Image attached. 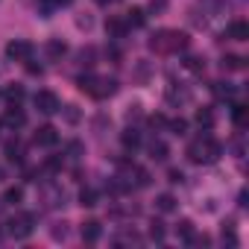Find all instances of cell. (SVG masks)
<instances>
[{
    "mask_svg": "<svg viewBox=\"0 0 249 249\" xmlns=\"http://www.w3.org/2000/svg\"><path fill=\"white\" fill-rule=\"evenodd\" d=\"M123 21H126V27H135V30H138V27H144L147 15H144V9H129Z\"/></svg>",
    "mask_w": 249,
    "mask_h": 249,
    "instance_id": "14",
    "label": "cell"
},
{
    "mask_svg": "<svg viewBox=\"0 0 249 249\" xmlns=\"http://www.w3.org/2000/svg\"><path fill=\"white\" fill-rule=\"evenodd\" d=\"M196 123H199V126H205V129H208L211 123H214V114H211L208 108H199V111H196Z\"/></svg>",
    "mask_w": 249,
    "mask_h": 249,
    "instance_id": "25",
    "label": "cell"
},
{
    "mask_svg": "<svg viewBox=\"0 0 249 249\" xmlns=\"http://www.w3.org/2000/svg\"><path fill=\"white\" fill-rule=\"evenodd\" d=\"M126 21H120V18H108L106 21V33L111 36V38H123V36H126Z\"/></svg>",
    "mask_w": 249,
    "mask_h": 249,
    "instance_id": "12",
    "label": "cell"
},
{
    "mask_svg": "<svg viewBox=\"0 0 249 249\" xmlns=\"http://www.w3.org/2000/svg\"><path fill=\"white\" fill-rule=\"evenodd\" d=\"M76 24H79V27H82V30H91V18H88V15H85V18H79V21H76Z\"/></svg>",
    "mask_w": 249,
    "mask_h": 249,
    "instance_id": "34",
    "label": "cell"
},
{
    "mask_svg": "<svg viewBox=\"0 0 249 249\" xmlns=\"http://www.w3.org/2000/svg\"><path fill=\"white\" fill-rule=\"evenodd\" d=\"M185 65H188L191 71H202V68H205V62H202V59H194V56H191V59H188Z\"/></svg>",
    "mask_w": 249,
    "mask_h": 249,
    "instance_id": "31",
    "label": "cell"
},
{
    "mask_svg": "<svg viewBox=\"0 0 249 249\" xmlns=\"http://www.w3.org/2000/svg\"><path fill=\"white\" fill-rule=\"evenodd\" d=\"M44 53H47V59H62V56L68 53V44H65L62 38H50L47 47H44Z\"/></svg>",
    "mask_w": 249,
    "mask_h": 249,
    "instance_id": "11",
    "label": "cell"
},
{
    "mask_svg": "<svg viewBox=\"0 0 249 249\" xmlns=\"http://www.w3.org/2000/svg\"><path fill=\"white\" fill-rule=\"evenodd\" d=\"M156 208H159V211H173V208H176V199H173L170 194H159Z\"/></svg>",
    "mask_w": 249,
    "mask_h": 249,
    "instance_id": "23",
    "label": "cell"
},
{
    "mask_svg": "<svg viewBox=\"0 0 249 249\" xmlns=\"http://www.w3.org/2000/svg\"><path fill=\"white\" fill-rule=\"evenodd\" d=\"M44 3V12H50V9H59V6H71L73 0H41Z\"/></svg>",
    "mask_w": 249,
    "mask_h": 249,
    "instance_id": "28",
    "label": "cell"
},
{
    "mask_svg": "<svg viewBox=\"0 0 249 249\" xmlns=\"http://www.w3.org/2000/svg\"><path fill=\"white\" fill-rule=\"evenodd\" d=\"M3 123H6V126H12V129H21L24 123H27V114H24L18 106H12V108L3 114Z\"/></svg>",
    "mask_w": 249,
    "mask_h": 249,
    "instance_id": "10",
    "label": "cell"
},
{
    "mask_svg": "<svg viewBox=\"0 0 249 249\" xmlns=\"http://www.w3.org/2000/svg\"><path fill=\"white\" fill-rule=\"evenodd\" d=\"M6 159H9V161H21V159H24V147H21L18 141H9V144H6Z\"/></svg>",
    "mask_w": 249,
    "mask_h": 249,
    "instance_id": "19",
    "label": "cell"
},
{
    "mask_svg": "<svg viewBox=\"0 0 249 249\" xmlns=\"http://www.w3.org/2000/svg\"><path fill=\"white\" fill-rule=\"evenodd\" d=\"M176 234H179L185 243H194V237H196V231H194V223H191V220H182V223L176 226Z\"/></svg>",
    "mask_w": 249,
    "mask_h": 249,
    "instance_id": "13",
    "label": "cell"
},
{
    "mask_svg": "<svg viewBox=\"0 0 249 249\" xmlns=\"http://www.w3.org/2000/svg\"><path fill=\"white\" fill-rule=\"evenodd\" d=\"M100 202V194L94 191V188H82V194H79V205H85V208H94Z\"/></svg>",
    "mask_w": 249,
    "mask_h": 249,
    "instance_id": "15",
    "label": "cell"
},
{
    "mask_svg": "<svg viewBox=\"0 0 249 249\" xmlns=\"http://www.w3.org/2000/svg\"><path fill=\"white\" fill-rule=\"evenodd\" d=\"M120 141H123V147H126V150H135V147L141 144V135H138L135 129H126V132L120 135Z\"/></svg>",
    "mask_w": 249,
    "mask_h": 249,
    "instance_id": "18",
    "label": "cell"
},
{
    "mask_svg": "<svg viewBox=\"0 0 249 249\" xmlns=\"http://www.w3.org/2000/svg\"><path fill=\"white\" fill-rule=\"evenodd\" d=\"M188 36L185 33H179V30H161V33H156L153 36V41H150V47L156 50V53H179V50H188Z\"/></svg>",
    "mask_w": 249,
    "mask_h": 249,
    "instance_id": "2",
    "label": "cell"
},
{
    "mask_svg": "<svg viewBox=\"0 0 249 249\" xmlns=\"http://www.w3.org/2000/svg\"><path fill=\"white\" fill-rule=\"evenodd\" d=\"M150 123H153V126H164V123H167V120H164L161 114H156V117H150Z\"/></svg>",
    "mask_w": 249,
    "mask_h": 249,
    "instance_id": "33",
    "label": "cell"
},
{
    "mask_svg": "<svg viewBox=\"0 0 249 249\" xmlns=\"http://www.w3.org/2000/svg\"><path fill=\"white\" fill-rule=\"evenodd\" d=\"M21 199H24V188H9L3 194V202L6 205H21Z\"/></svg>",
    "mask_w": 249,
    "mask_h": 249,
    "instance_id": "20",
    "label": "cell"
},
{
    "mask_svg": "<svg viewBox=\"0 0 249 249\" xmlns=\"http://www.w3.org/2000/svg\"><path fill=\"white\" fill-rule=\"evenodd\" d=\"M27 71H30L33 76H41V65H30V62H27Z\"/></svg>",
    "mask_w": 249,
    "mask_h": 249,
    "instance_id": "32",
    "label": "cell"
},
{
    "mask_svg": "<svg viewBox=\"0 0 249 249\" xmlns=\"http://www.w3.org/2000/svg\"><path fill=\"white\" fill-rule=\"evenodd\" d=\"M21 97H24V88H21V85H9V88H6V100H9V103H18Z\"/></svg>",
    "mask_w": 249,
    "mask_h": 249,
    "instance_id": "26",
    "label": "cell"
},
{
    "mask_svg": "<svg viewBox=\"0 0 249 249\" xmlns=\"http://www.w3.org/2000/svg\"><path fill=\"white\" fill-rule=\"evenodd\" d=\"M167 126H170V132H173V135H185V129H188V123H185V120L179 117V120H170Z\"/></svg>",
    "mask_w": 249,
    "mask_h": 249,
    "instance_id": "27",
    "label": "cell"
},
{
    "mask_svg": "<svg viewBox=\"0 0 249 249\" xmlns=\"http://www.w3.org/2000/svg\"><path fill=\"white\" fill-rule=\"evenodd\" d=\"M6 231H9V237H15V240H27V237L36 231V217L27 214V211H21V214H15V217L6 223Z\"/></svg>",
    "mask_w": 249,
    "mask_h": 249,
    "instance_id": "4",
    "label": "cell"
},
{
    "mask_svg": "<svg viewBox=\"0 0 249 249\" xmlns=\"http://www.w3.org/2000/svg\"><path fill=\"white\" fill-rule=\"evenodd\" d=\"M6 56L12 62H27V59H33V44L27 38H15V41L6 44Z\"/></svg>",
    "mask_w": 249,
    "mask_h": 249,
    "instance_id": "5",
    "label": "cell"
},
{
    "mask_svg": "<svg viewBox=\"0 0 249 249\" xmlns=\"http://www.w3.org/2000/svg\"><path fill=\"white\" fill-rule=\"evenodd\" d=\"M150 237L161 243V240H164V226H161V223H153V226H150Z\"/></svg>",
    "mask_w": 249,
    "mask_h": 249,
    "instance_id": "29",
    "label": "cell"
},
{
    "mask_svg": "<svg viewBox=\"0 0 249 249\" xmlns=\"http://www.w3.org/2000/svg\"><path fill=\"white\" fill-rule=\"evenodd\" d=\"M231 120H234V126H246L249 108H246V106H231Z\"/></svg>",
    "mask_w": 249,
    "mask_h": 249,
    "instance_id": "17",
    "label": "cell"
},
{
    "mask_svg": "<svg viewBox=\"0 0 249 249\" xmlns=\"http://www.w3.org/2000/svg\"><path fill=\"white\" fill-rule=\"evenodd\" d=\"M79 231H82V240H85V243H97L100 234H103V226H100L97 220H85Z\"/></svg>",
    "mask_w": 249,
    "mask_h": 249,
    "instance_id": "9",
    "label": "cell"
},
{
    "mask_svg": "<svg viewBox=\"0 0 249 249\" xmlns=\"http://www.w3.org/2000/svg\"><path fill=\"white\" fill-rule=\"evenodd\" d=\"M226 38H231V41H246V38H249V24H246V21H231L229 30H226Z\"/></svg>",
    "mask_w": 249,
    "mask_h": 249,
    "instance_id": "8",
    "label": "cell"
},
{
    "mask_svg": "<svg viewBox=\"0 0 249 249\" xmlns=\"http://www.w3.org/2000/svg\"><path fill=\"white\" fill-rule=\"evenodd\" d=\"M214 94H217L220 100H229V97H234V85H231V82H217V85H214Z\"/></svg>",
    "mask_w": 249,
    "mask_h": 249,
    "instance_id": "21",
    "label": "cell"
},
{
    "mask_svg": "<svg viewBox=\"0 0 249 249\" xmlns=\"http://www.w3.org/2000/svg\"><path fill=\"white\" fill-rule=\"evenodd\" d=\"M223 156V147L211 138V135H199L191 147H188V159L194 164H214Z\"/></svg>",
    "mask_w": 249,
    "mask_h": 249,
    "instance_id": "1",
    "label": "cell"
},
{
    "mask_svg": "<svg viewBox=\"0 0 249 249\" xmlns=\"http://www.w3.org/2000/svg\"><path fill=\"white\" fill-rule=\"evenodd\" d=\"M36 108H38L41 114H56L62 106H59V97H56L53 91H38V94H36Z\"/></svg>",
    "mask_w": 249,
    "mask_h": 249,
    "instance_id": "6",
    "label": "cell"
},
{
    "mask_svg": "<svg viewBox=\"0 0 249 249\" xmlns=\"http://www.w3.org/2000/svg\"><path fill=\"white\" fill-rule=\"evenodd\" d=\"M150 153H153V159H156V161H167V144L153 141V144H150Z\"/></svg>",
    "mask_w": 249,
    "mask_h": 249,
    "instance_id": "22",
    "label": "cell"
},
{
    "mask_svg": "<svg viewBox=\"0 0 249 249\" xmlns=\"http://www.w3.org/2000/svg\"><path fill=\"white\" fill-rule=\"evenodd\" d=\"M65 120H68V123H76V120H79L76 106H65Z\"/></svg>",
    "mask_w": 249,
    "mask_h": 249,
    "instance_id": "30",
    "label": "cell"
},
{
    "mask_svg": "<svg viewBox=\"0 0 249 249\" xmlns=\"http://www.w3.org/2000/svg\"><path fill=\"white\" fill-rule=\"evenodd\" d=\"M79 91L88 94V97H94V100H106V97H111L117 91V82L114 79H106V76L88 73V76H79Z\"/></svg>",
    "mask_w": 249,
    "mask_h": 249,
    "instance_id": "3",
    "label": "cell"
},
{
    "mask_svg": "<svg viewBox=\"0 0 249 249\" xmlns=\"http://www.w3.org/2000/svg\"><path fill=\"white\" fill-rule=\"evenodd\" d=\"M33 141H36L38 147H53V144L59 141V132H56V126H41V129H36Z\"/></svg>",
    "mask_w": 249,
    "mask_h": 249,
    "instance_id": "7",
    "label": "cell"
},
{
    "mask_svg": "<svg viewBox=\"0 0 249 249\" xmlns=\"http://www.w3.org/2000/svg\"><path fill=\"white\" fill-rule=\"evenodd\" d=\"M223 68L226 71H243V59L240 56H226L223 59Z\"/></svg>",
    "mask_w": 249,
    "mask_h": 249,
    "instance_id": "24",
    "label": "cell"
},
{
    "mask_svg": "<svg viewBox=\"0 0 249 249\" xmlns=\"http://www.w3.org/2000/svg\"><path fill=\"white\" fill-rule=\"evenodd\" d=\"M182 179H185V176H182L179 170H170V182H182Z\"/></svg>",
    "mask_w": 249,
    "mask_h": 249,
    "instance_id": "35",
    "label": "cell"
},
{
    "mask_svg": "<svg viewBox=\"0 0 249 249\" xmlns=\"http://www.w3.org/2000/svg\"><path fill=\"white\" fill-rule=\"evenodd\" d=\"M167 100H170V103H188V100H191V94H188L185 88H179V91H176V85L170 82V85H167Z\"/></svg>",
    "mask_w": 249,
    "mask_h": 249,
    "instance_id": "16",
    "label": "cell"
}]
</instances>
